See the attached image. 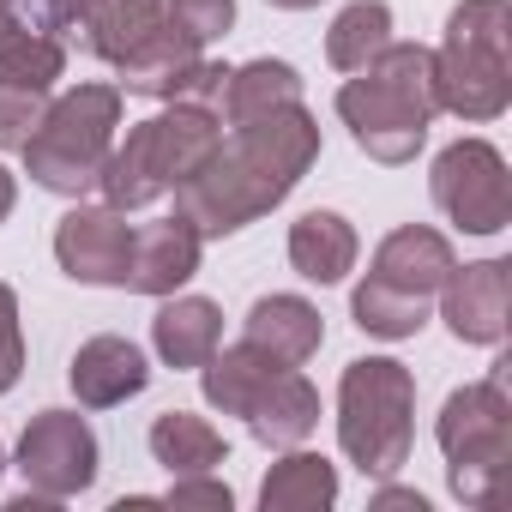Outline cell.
I'll use <instances>...</instances> for the list:
<instances>
[{"mask_svg":"<svg viewBox=\"0 0 512 512\" xmlns=\"http://www.w3.org/2000/svg\"><path fill=\"white\" fill-rule=\"evenodd\" d=\"M314 157H320V121L302 103H284L260 121H241L211 151V163L175 187V217H187L199 241H223L247 229L253 217L278 211L302 187Z\"/></svg>","mask_w":512,"mask_h":512,"instance_id":"obj_1","label":"cell"},{"mask_svg":"<svg viewBox=\"0 0 512 512\" xmlns=\"http://www.w3.org/2000/svg\"><path fill=\"white\" fill-rule=\"evenodd\" d=\"M217 145H223L217 109H205V103H175V109H163V115L127 127V139L109 151V163H103V175H97V193H103V205H115V211H145V205H157L163 193H175L193 169H205Z\"/></svg>","mask_w":512,"mask_h":512,"instance_id":"obj_2","label":"cell"},{"mask_svg":"<svg viewBox=\"0 0 512 512\" xmlns=\"http://www.w3.org/2000/svg\"><path fill=\"white\" fill-rule=\"evenodd\" d=\"M434 97L458 121H500L512 103V7L458 0L434 49Z\"/></svg>","mask_w":512,"mask_h":512,"instance_id":"obj_3","label":"cell"},{"mask_svg":"<svg viewBox=\"0 0 512 512\" xmlns=\"http://www.w3.org/2000/svg\"><path fill=\"white\" fill-rule=\"evenodd\" d=\"M506 368L512 362H500L476 386H458L440 404V422H434L452 494L464 506H494V500H506V482H512V398H506Z\"/></svg>","mask_w":512,"mask_h":512,"instance_id":"obj_4","label":"cell"},{"mask_svg":"<svg viewBox=\"0 0 512 512\" xmlns=\"http://www.w3.org/2000/svg\"><path fill=\"white\" fill-rule=\"evenodd\" d=\"M416 440V374L392 356H362L338 380V446L362 476L410 464Z\"/></svg>","mask_w":512,"mask_h":512,"instance_id":"obj_5","label":"cell"},{"mask_svg":"<svg viewBox=\"0 0 512 512\" xmlns=\"http://www.w3.org/2000/svg\"><path fill=\"white\" fill-rule=\"evenodd\" d=\"M115 127H121V85H79L55 97L37 133L25 139V175L61 199H85L115 151Z\"/></svg>","mask_w":512,"mask_h":512,"instance_id":"obj_6","label":"cell"},{"mask_svg":"<svg viewBox=\"0 0 512 512\" xmlns=\"http://www.w3.org/2000/svg\"><path fill=\"white\" fill-rule=\"evenodd\" d=\"M428 193L446 211V223H458L464 235H500L512 223V175H506V157L488 139L446 145L434 157Z\"/></svg>","mask_w":512,"mask_h":512,"instance_id":"obj_7","label":"cell"},{"mask_svg":"<svg viewBox=\"0 0 512 512\" xmlns=\"http://www.w3.org/2000/svg\"><path fill=\"white\" fill-rule=\"evenodd\" d=\"M19 476L31 494L73 500L97 482V434L79 410H43L19 434Z\"/></svg>","mask_w":512,"mask_h":512,"instance_id":"obj_8","label":"cell"},{"mask_svg":"<svg viewBox=\"0 0 512 512\" xmlns=\"http://www.w3.org/2000/svg\"><path fill=\"white\" fill-rule=\"evenodd\" d=\"M338 115L350 127V139L374 157V163H416V151L428 145V115L410 109L398 91H386L380 79L356 73L350 85H338Z\"/></svg>","mask_w":512,"mask_h":512,"instance_id":"obj_9","label":"cell"},{"mask_svg":"<svg viewBox=\"0 0 512 512\" xmlns=\"http://www.w3.org/2000/svg\"><path fill=\"white\" fill-rule=\"evenodd\" d=\"M127 247H133V223L115 205H73L55 229V260L73 284H115L121 290Z\"/></svg>","mask_w":512,"mask_h":512,"instance_id":"obj_10","label":"cell"},{"mask_svg":"<svg viewBox=\"0 0 512 512\" xmlns=\"http://www.w3.org/2000/svg\"><path fill=\"white\" fill-rule=\"evenodd\" d=\"M506 314H512V266L506 260H482L464 272L452 266V278L440 284V320L452 326L458 344H500Z\"/></svg>","mask_w":512,"mask_h":512,"instance_id":"obj_11","label":"cell"},{"mask_svg":"<svg viewBox=\"0 0 512 512\" xmlns=\"http://www.w3.org/2000/svg\"><path fill=\"white\" fill-rule=\"evenodd\" d=\"M199 229L187 217H163V223H145L133 229V247H127V278L121 290L133 296H175L193 272H199Z\"/></svg>","mask_w":512,"mask_h":512,"instance_id":"obj_12","label":"cell"},{"mask_svg":"<svg viewBox=\"0 0 512 512\" xmlns=\"http://www.w3.org/2000/svg\"><path fill=\"white\" fill-rule=\"evenodd\" d=\"M452 266H458V253H452V241H446L440 229L404 223V229H392V235L374 247V272H368V278H380V284H392V290H404V296L434 302L440 284L452 278Z\"/></svg>","mask_w":512,"mask_h":512,"instance_id":"obj_13","label":"cell"},{"mask_svg":"<svg viewBox=\"0 0 512 512\" xmlns=\"http://www.w3.org/2000/svg\"><path fill=\"white\" fill-rule=\"evenodd\" d=\"M67 380H73V392H79L85 410H115V404H127V398H139L151 386V368H145V350L133 338L103 332V338L79 344Z\"/></svg>","mask_w":512,"mask_h":512,"instance_id":"obj_14","label":"cell"},{"mask_svg":"<svg viewBox=\"0 0 512 512\" xmlns=\"http://www.w3.org/2000/svg\"><path fill=\"white\" fill-rule=\"evenodd\" d=\"M61 73H67V43L55 37L49 7H43V0H31V7H19L7 25H0V79H7V85H31V91H49Z\"/></svg>","mask_w":512,"mask_h":512,"instance_id":"obj_15","label":"cell"},{"mask_svg":"<svg viewBox=\"0 0 512 512\" xmlns=\"http://www.w3.org/2000/svg\"><path fill=\"white\" fill-rule=\"evenodd\" d=\"M247 332V344L253 350H266L272 362H284V368H302L320 344H326V320H320V308L314 302H302V296H260L247 308V320H241Z\"/></svg>","mask_w":512,"mask_h":512,"instance_id":"obj_16","label":"cell"},{"mask_svg":"<svg viewBox=\"0 0 512 512\" xmlns=\"http://www.w3.org/2000/svg\"><path fill=\"white\" fill-rule=\"evenodd\" d=\"M247 428L260 446H302L314 428H320V392L308 386L302 368H278L260 398L247 404Z\"/></svg>","mask_w":512,"mask_h":512,"instance_id":"obj_17","label":"cell"},{"mask_svg":"<svg viewBox=\"0 0 512 512\" xmlns=\"http://www.w3.org/2000/svg\"><path fill=\"white\" fill-rule=\"evenodd\" d=\"M151 344L169 368H205L211 350L223 344V308L205 296H163L151 320Z\"/></svg>","mask_w":512,"mask_h":512,"instance_id":"obj_18","label":"cell"},{"mask_svg":"<svg viewBox=\"0 0 512 512\" xmlns=\"http://www.w3.org/2000/svg\"><path fill=\"white\" fill-rule=\"evenodd\" d=\"M356 253H362V241L338 211H308L290 223V266L308 284H344L356 272Z\"/></svg>","mask_w":512,"mask_h":512,"instance_id":"obj_19","label":"cell"},{"mask_svg":"<svg viewBox=\"0 0 512 512\" xmlns=\"http://www.w3.org/2000/svg\"><path fill=\"white\" fill-rule=\"evenodd\" d=\"M199 61V49L163 19V31L151 37V43H139L127 61H115V73H121V91H133V97H163V103H175L181 97V79H187V67Z\"/></svg>","mask_w":512,"mask_h":512,"instance_id":"obj_20","label":"cell"},{"mask_svg":"<svg viewBox=\"0 0 512 512\" xmlns=\"http://www.w3.org/2000/svg\"><path fill=\"white\" fill-rule=\"evenodd\" d=\"M278 368H284V362H272L266 350H253V344L241 338L235 350H211V362L199 368V392H205L211 410H223V416H247V404L260 398V386H266Z\"/></svg>","mask_w":512,"mask_h":512,"instance_id":"obj_21","label":"cell"},{"mask_svg":"<svg viewBox=\"0 0 512 512\" xmlns=\"http://www.w3.org/2000/svg\"><path fill=\"white\" fill-rule=\"evenodd\" d=\"M332 500H338V470L320 452H296V446H284V458L260 482V506L266 512H320Z\"/></svg>","mask_w":512,"mask_h":512,"instance_id":"obj_22","label":"cell"},{"mask_svg":"<svg viewBox=\"0 0 512 512\" xmlns=\"http://www.w3.org/2000/svg\"><path fill=\"white\" fill-rule=\"evenodd\" d=\"M151 458L169 476H193V470H217L229 458V440L205 416H193V410H163L151 422Z\"/></svg>","mask_w":512,"mask_h":512,"instance_id":"obj_23","label":"cell"},{"mask_svg":"<svg viewBox=\"0 0 512 512\" xmlns=\"http://www.w3.org/2000/svg\"><path fill=\"white\" fill-rule=\"evenodd\" d=\"M217 103H223V121L229 127L260 121V115H272L284 103H302V73L290 61H247V67L229 73V85H223Z\"/></svg>","mask_w":512,"mask_h":512,"instance_id":"obj_24","label":"cell"},{"mask_svg":"<svg viewBox=\"0 0 512 512\" xmlns=\"http://www.w3.org/2000/svg\"><path fill=\"white\" fill-rule=\"evenodd\" d=\"M386 43H392V7L386 0H350L326 31V61L338 73H362Z\"/></svg>","mask_w":512,"mask_h":512,"instance_id":"obj_25","label":"cell"},{"mask_svg":"<svg viewBox=\"0 0 512 512\" xmlns=\"http://www.w3.org/2000/svg\"><path fill=\"white\" fill-rule=\"evenodd\" d=\"M362 73L380 79L386 91H398V97H404L410 109H422L428 121L440 115V97H434V49H422V43H386Z\"/></svg>","mask_w":512,"mask_h":512,"instance_id":"obj_26","label":"cell"},{"mask_svg":"<svg viewBox=\"0 0 512 512\" xmlns=\"http://www.w3.org/2000/svg\"><path fill=\"white\" fill-rule=\"evenodd\" d=\"M350 314H356V326L368 332V338H416L422 326H428V302L422 296H404V290H392V284H380V278H368L356 296H350Z\"/></svg>","mask_w":512,"mask_h":512,"instance_id":"obj_27","label":"cell"},{"mask_svg":"<svg viewBox=\"0 0 512 512\" xmlns=\"http://www.w3.org/2000/svg\"><path fill=\"white\" fill-rule=\"evenodd\" d=\"M163 19H169V7L163 0H109V25H103V49H97V61H127L139 43H151L157 31H163Z\"/></svg>","mask_w":512,"mask_h":512,"instance_id":"obj_28","label":"cell"},{"mask_svg":"<svg viewBox=\"0 0 512 512\" xmlns=\"http://www.w3.org/2000/svg\"><path fill=\"white\" fill-rule=\"evenodd\" d=\"M43 7H49L55 37L97 61V49H103V25H109V0H43Z\"/></svg>","mask_w":512,"mask_h":512,"instance_id":"obj_29","label":"cell"},{"mask_svg":"<svg viewBox=\"0 0 512 512\" xmlns=\"http://www.w3.org/2000/svg\"><path fill=\"white\" fill-rule=\"evenodd\" d=\"M49 109V91H31V85H7L0 79V151H25V139L37 133Z\"/></svg>","mask_w":512,"mask_h":512,"instance_id":"obj_30","label":"cell"},{"mask_svg":"<svg viewBox=\"0 0 512 512\" xmlns=\"http://www.w3.org/2000/svg\"><path fill=\"white\" fill-rule=\"evenodd\" d=\"M163 7H169V25H175L193 49L217 43V37L235 25V0H163Z\"/></svg>","mask_w":512,"mask_h":512,"instance_id":"obj_31","label":"cell"},{"mask_svg":"<svg viewBox=\"0 0 512 512\" xmlns=\"http://www.w3.org/2000/svg\"><path fill=\"white\" fill-rule=\"evenodd\" d=\"M25 374V338H19V296L13 284H0V398H7Z\"/></svg>","mask_w":512,"mask_h":512,"instance_id":"obj_32","label":"cell"},{"mask_svg":"<svg viewBox=\"0 0 512 512\" xmlns=\"http://www.w3.org/2000/svg\"><path fill=\"white\" fill-rule=\"evenodd\" d=\"M163 506H175V512H229L235 494H229L223 482H211V470H193V476H175V482H169Z\"/></svg>","mask_w":512,"mask_h":512,"instance_id":"obj_33","label":"cell"},{"mask_svg":"<svg viewBox=\"0 0 512 512\" xmlns=\"http://www.w3.org/2000/svg\"><path fill=\"white\" fill-rule=\"evenodd\" d=\"M374 506H410V512H428V500H422L416 488H380Z\"/></svg>","mask_w":512,"mask_h":512,"instance_id":"obj_34","label":"cell"},{"mask_svg":"<svg viewBox=\"0 0 512 512\" xmlns=\"http://www.w3.org/2000/svg\"><path fill=\"white\" fill-rule=\"evenodd\" d=\"M13 199H19V181H13L7 169H0V223H7V217H13Z\"/></svg>","mask_w":512,"mask_h":512,"instance_id":"obj_35","label":"cell"},{"mask_svg":"<svg viewBox=\"0 0 512 512\" xmlns=\"http://www.w3.org/2000/svg\"><path fill=\"white\" fill-rule=\"evenodd\" d=\"M272 7H284V13H308V7H320V0H272Z\"/></svg>","mask_w":512,"mask_h":512,"instance_id":"obj_36","label":"cell"},{"mask_svg":"<svg viewBox=\"0 0 512 512\" xmlns=\"http://www.w3.org/2000/svg\"><path fill=\"white\" fill-rule=\"evenodd\" d=\"M13 13H19V0H0V25H7Z\"/></svg>","mask_w":512,"mask_h":512,"instance_id":"obj_37","label":"cell"},{"mask_svg":"<svg viewBox=\"0 0 512 512\" xmlns=\"http://www.w3.org/2000/svg\"><path fill=\"white\" fill-rule=\"evenodd\" d=\"M0 470H7V446H0Z\"/></svg>","mask_w":512,"mask_h":512,"instance_id":"obj_38","label":"cell"}]
</instances>
